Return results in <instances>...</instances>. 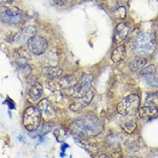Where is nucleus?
<instances>
[{
    "label": "nucleus",
    "mask_w": 158,
    "mask_h": 158,
    "mask_svg": "<svg viewBox=\"0 0 158 158\" xmlns=\"http://www.w3.org/2000/svg\"><path fill=\"white\" fill-rule=\"evenodd\" d=\"M146 105L158 109V92H153L147 95Z\"/></svg>",
    "instance_id": "nucleus-18"
},
{
    "label": "nucleus",
    "mask_w": 158,
    "mask_h": 158,
    "mask_svg": "<svg viewBox=\"0 0 158 158\" xmlns=\"http://www.w3.org/2000/svg\"><path fill=\"white\" fill-rule=\"evenodd\" d=\"M130 32L128 26L124 23H121L117 24L114 31V40L116 44L122 43L127 37Z\"/></svg>",
    "instance_id": "nucleus-11"
},
{
    "label": "nucleus",
    "mask_w": 158,
    "mask_h": 158,
    "mask_svg": "<svg viewBox=\"0 0 158 158\" xmlns=\"http://www.w3.org/2000/svg\"><path fill=\"white\" fill-rule=\"evenodd\" d=\"M146 64V60L144 59H138L132 61L130 64V68L133 72L141 71Z\"/></svg>",
    "instance_id": "nucleus-19"
},
{
    "label": "nucleus",
    "mask_w": 158,
    "mask_h": 158,
    "mask_svg": "<svg viewBox=\"0 0 158 158\" xmlns=\"http://www.w3.org/2000/svg\"><path fill=\"white\" fill-rule=\"evenodd\" d=\"M63 70L59 66H48L43 69L42 75L48 80H54L59 78L62 74Z\"/></svg>",
    "instance_id": "nucleus-12"
},
{
    "label": "nucleus",
    "mask_w": 158,
    "mask_h": 158,
    "mask_svg": "<svg viewBox=\"0 0 158 158\" xmlns=\"http://www.w3.org/2000/svg\"><path fill=\"white\" fill-rule=\"evenodd\" d=\"M92 81L93 75L92 74H83L73 89L72 96L76 98L85 96L91 90Z\"/></svg>",
    "instance_id": "nucleus-5"
},
{
    "label": "nucleus",
    "mask_w": 158,
    "mask_h": 158,
    "mask_svg": "<svg viewBox=\"0 0 158 158\" xmlns=\"http://www.w3.org/2000/svg\"><path fill=\"white\" fill-rule=\"evenodd\" d=\"M135 48L137 53L141 56L152 55L156 49L154 36L149 32L139 34L135 39Z\"/></svg>",
    "instance_id": "nucleus-2"
},
{
    "label": "nucleus",
    "mask_w": 158,
    "mask_h": 158,
    "mask_svg": "<svg viewBox=\"0 0 158 158\" xmlns=\"http://www.w3.org/2000/svg\"><path fill=\"white\" fill-rule=\"evenodd\" d=\"M111 158H123V154L121 149H115L111 155Z\"/></svg>",
    "instance_id": "nucleus-23"
},
{
    "label": "nucleus",
    "mask_w": 158,
    "mask_h": 158,
    "mask_svg": "<svg viewBox=\"0 0 158 158\" xmlns=\"http://www.w3.org/2000/svg\"><path fill=\"white\" fill-rule=\"evenodd\" d=\"M72 130L81 136H95L100 134L103 126L97 118L85 116L78 118L72 123Z\"/></svg>",
    "instance_id": "nucleus-1"
},
{
    "label": "nucleus",
    "mask_w": 158,
    "mask_h": 158,
    "mask_svg": "<svg viewBox=\"0 0 158 158\" xmlns=\"http://www.w3.org/2000/svg\"><path fill=\"white\" fill-rule=\"evenodd\" d=\"M156 73L158 75V68H156Z\"/></svg>",
    "instance_id": "nucleus-28"
},
{
    "label": "nucleus",
    "mask_w": 158,
    "mask_h": 158,
    "mask_svg": "<svg viewBox=\"0 0 158 158\" xmlns=\"http://www.w3.org/2000/svg\"><path fill=\"white\" fill-rule=\"evenodd\" d=\"M98 158H111V157L109 156H108L107 154H106L105 153H102L98 156Z\"/></svg>",
    "instance_id": "nucleus-27"
},
{
    "label": "nucleus",
    "mask_w": 158,
    "mask_h": 158,
    "mask_svg": "<svg viewBox=\"0 0 158 158\" xmlns=\"http://www.w3.org/2000/svg\"><path fill=\"white\" fill-rule=\"evenodd\" d=\"M93 97L94 93L92 90H90L85 96L81 98H77L76 100L70 105V110L73 111H77L85 108L90 103L93 99Z\"/></svg>",
    "instance_id": "nucleus-10"
},
{
    "label": "nucleus",
    "mask_w": 158,
    "mask_h": 158,
    "mask_svg": "<svg viewBox=\"0 0 158 158\" xmlns=\"http://www.w3.org/2000/svg\"><path fill=\"white\" fill-rule=\"evenodd\" d=\"M5 103H7V105H8L9 108H10L11 110H13V109L15 108V102H14L11 98H8V99L6 100Z\"/></svg>",
    "instance_id": "nucleus-25"
},
{
    "label": "nucleus",
    "mask_w": 158,
    "mask_h": 158,
    "mask_svg": "<svg viewBox=\"0 0 158 158\" xmlns=\"http://www.w3.org/2000/svg\"><path fill=\"white\" fill-rule=\"evenodd\" d=\"M77 83V81L71 75H66L62 77L59 82L60 89L64 90H72Z\"/></svg>",
    "instance_id": "nucleus-14"
},
{
    "label": "nucleus",
    "mask_w": 158,
    "mask_h": 158,
    "mask_svg": "<svg viewBox=\"0 0 158 158\" xmlns=\"http://www.w3.org/2000/svg\"><path fill=\"white\" fill-rule=\"evenodd\" d=\"M24 127L29 131L36 130L41 123V113L34 106L28 107L24 111L23 118Z\"/></svg>",
    "instance_id": "nucleus-4"
},
{
    "label": "nucleus",
    "mask_w": 158,
    "mask_h": 158,
    "mask_svg": "<svg viewBox=\"0 0 158 158\" xmlns=\"http://www.w3.org/2000/svg\"><path fill=\"white\" fill-rule=\"evenodd\" d=\"M36 32L37 29L35 26H27L18 33L15 34L13 41L17 43H27L32 37L36 35Z\"/></svg>",
    "instance_id": "nucleus-9"
},
{
    "label": "nucleus",
    "mask_w": 158,
    "mask_h": 158,
    "mask_svg": "<svg viewBox=\"0 0 158 158\" xmlns=\"http://www.w3.org/2000/svg\"><path fill=\"white\" fill-rule=\"evenodd\" d=\"M122 128L125 133L131 135L135 131L137 128V125L134 122H127L122 125Z\"/></svg>",
    "instance_id": "nucleus-21"
},
{
    "label": "nucleus",
    "mask_w": 158,
    "mask_h": 158,
    "mask_svg": "<svg viewBox=\"0 0 158 158\" xmlns=\"http://www.w3.org/2000/svg\"><path fill=\"white\" fill-rule=\"evenodd\" d=\"M140 99L136 94H130L125 97L116 106L117 112L123 116L135 114L139 110Z\"/></svg>",
    "instance_id": "nucleus-3"
},
{
    "label": "nucleus",
    "mask_w": 158,
    "mask_h": 158,
    "mask_svg": "<svg viewBox=\"0 0 158 158\" xmlns=\"http://www.w3.org/2000/svg\"><path fill=\"white\" fill-rule=\"evenodd\" d=\"M126 48L124 45L116 47L112 52L111 59L114 63H118L122 61L126 57Z\"/></svg>",
    "instance_id": "nucleus-16"
},
{
    "label": "nucleus",
    "mask_w": 158,
    "mask_h": 158,
    "mask_svg": "<svg viewBox=\"0 0 158 158\" xmlns=\"http://www.w3.org/2000/svg\"><path fill=\"white\" fill-rule=\"evenodd\" d=\"M27 48L31 53L40 56L43 54L48 49V42L46 39L40 35H35L27 43Z\"/></svg>",
    "instance_id": "nucleus-7"
},
{
    "label": "nucleus",
    "mask_w": 158,
    "mask_h": 158,
    "mask_svg": "<svg viewBox=\"0 0 158 158\" xmlns=\"http://www.w3.org/2000/svg\"><path fill=\"white\" fill-rule=\"evenodd\" d=\"M113 16L119 19H124L127 16V10L124 6H119L113 11Z\"/></svg>",
    "instance_id": "nucleus-22"
},
{
    "label": "nucleus",
    "mask_w": 158,
    "mask_h": 158,
    "mask_svg": "<svg viewBox=\"0 0 158 158\" xmlns=\"http://www.w3.org/2000/svg\"><path fill=\"white\" fill-rule=\"evenodd\" d=\"M97 1H98V2H102V1H103V0H97Z\"/></svg>",
    "instance_id": "nucleus-29"
},
{
    "label": "nucleus",
    "mask_w": 158,
    "mask_h": 158,
    "mask_svg": "<svg viewBox=\"0 0 158 158\" xmlns=\"http://www.w3.org/2000/svg\"><path fill=\"white\" fill-rule=\"evenodd\" d=\"M140 73L149 85L158 88V75L156 73V67L154 65L151 64L143 68L140 71Z\"/></svg>",
    "instance_id": "nucleus-8"
},
{
    "label": "nucleus",
    "mask_w": 158,
    "mask_h": 158,
    "mask_svg": "<svg viewBox=\"0 0 158 158\" xmlns=\"http://www.w3.org/2000/svg\"><path fill=\"white\" fill-rule=\"evenodd\" d=\"M0 19L4 23L9 25L18 24L22 19L21 10L16 6L9 5L0 14Z\"/></svg>",
    "instance_id": "nucleus-6"
},
{
    "label": "nucleus",
    "mask_w": 158,
    "mask_h": 158,
    "mask_svg": "<svg viewBox=\"0 0 158 158\" xmlns=\"http://www.w3.org/2000/svg\"><path fill=\"white\" fill-rule=\"evenodd\" d=\"M43 92V88L42 84L41 83L35 82L34 84H32L30 87L29 90L28 95L32 100L35 101L41 98Z\"/></svg>",
    "instance_id": "nucleus-17"
},
{
    "label": "nucleus",
    "mask_w": 158,
    "mask_h": 158,
    "mask_svg": "<svg viewBox=\"0 0 158 158\" xmlns=\"http://www.w3.org/2000/svg\"><path fill=\"white\" fill-rule=\"evenodd\" d=\"M138 112L141 119H150L158 114V109L145 105L140 107Z\"/></svg>",
    "instance_id": "nucleus-13"
},
{
    "label": "nucleus",
    "mask_w": 158,
    "mask_h": 158,
    "mask_svg": "<svg viewBox=\"0 0 158 158\" xmlns=\"http://www.w3.org/2000/svg\"><path fill=\"white\" fill-rule=\"evenodd\" d=\"M16 54L18 56V57L22 60L25 61H27L31 59V54L30 51H29L28 48L27 49L24 46H21L16 49Z\"/></svg>",
    "instance_id": "nucleus-20"
},
{
    "label": "nucleus",
    "mask_w": 158,
    "mask_h": 158,
    "mask_svg": "<svg viewBox=\"0 0 158 158\" xmlns=\"http://www.w3.org/2000/svg\"><path fill=\"white\" fill-rule=\"evenodd\" d=\"M157 28H158V25H157Z\"/></svg>",
    "instance_id": "nucleus-30"
},
{
    "label": "nucleus",
    "mask_w": 158,
    "mask_h": 158,
    "mask_svg": "<svg viewBox=\"0 0 158 158\" xmlns=\"http://www.w3.org/2000/svg\"><path fill=\"white\" fill-rule=\"evenodd\" d=\"M12 3V0H0V5H10Z\"/></svg>",
    "instance_id": "nucleus-26"
},
{
    "label": "nucleus",
    "mask_w": 158,
    "mask_h": 158,
    "mask_svg": "<svg viewBox=\"0 0 158 158\" xmlns=\"http://www.w3.org/2000/svg\"><path fill=\"white\" fill-rule=\"evenodd\" d=\"M50 2L52 5L61 6L64 5V2L63 0H50Z\"/></svg>",
    "instance_id": "nucleus-24"
},
{
    "label": "nucleus",
    "mask_w": 158,
    "mask_h": 158,
    "mask_svg": "<svg viewBox=\"0 0 158 158\" xmlns=\"http://www.w3.org/2000/svg\"><path fill=\"white\" fill-rule=\"evenodd\" d=\"M39 110L41 111L46 116L52 117L55 114V110L50 102L47 98L41 100L39 103Z\"/></svg>",
    "instance_id": "nucleus-15"
}]
</instances>
